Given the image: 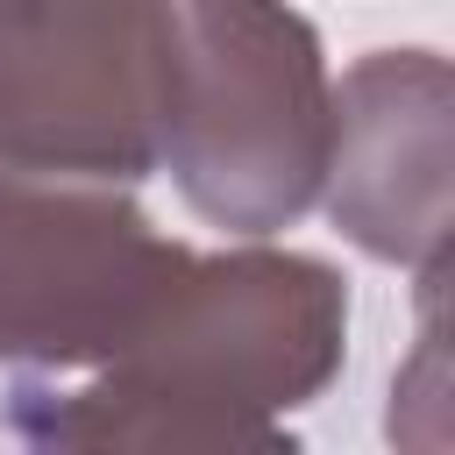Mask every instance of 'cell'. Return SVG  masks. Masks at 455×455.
Masks as SVG:
<instances>
[{
  "label": "cell",
  "instance_id": "3",
  "mask_svg": "<svg viewBox=\"0 0 455 455\" xmlns=\"http://www.w3.org/2000/svg\"><path fill=\"white\" fill-rule=\"evenodd\" d=\"M192 249L121 178L50 171L0 149V370L64 377L114 363Z\"/></svg>",
  "mask_w": 455,
  "mask_h": 455
},
{
  "label": "cell",
  "instance_id": "4",
  "mask_svg": "<svg viewBox=\"0 0 455 455\" xmlns=\"http://www.w3.org/2000/svg\"><path fill=\"white\" fill-rule=\"evenodd\" d=\"M0 149L142 185L156 171V0H0Z\"/></svg>",
  "mask_w": 455,
  "mask_h": 455
},
{
  "label": "cell",
  "instance_id": "1",
  "mask_svg": "<svg viewBox=\"0 0 455 455\" xmlns=\"http://www.w3.org/2000/svg\"><path fill=\"white\" fill-rule=\"evenodd\" d=\"M348 355V277L306 249H213L178 270L149 327L78 391L14 384L7 434L28 448H284Z\"/></svg>",
  "mask_w": 455,
  "mask_h": 455
},
{
  "label": "cell",
  "instance_id": "2",
  "mask_svg": "<svg viewBox=\"0 0 455 455\" xmlns=\"http://www.w3.org/2000/svg\"><path fill=\"white\" fill-rule=\"evenodd\" d=\"M334 71L291 0H156V171L228 235L320 206Z\"/></svg>",
  "mask_w": 455,
  "mask_h": 455
},
{
  "label": "cell",
  "instance_id": "5",
  "mask_svg": "<svg viewBox=\"0 0 455 455\" xmlns=\"http://www.w3.org/2000/svg\"><path fill=\"white\" fill-rule=\"evenodd\" d=\"M455 78L441 50H370L334 78L327 220L377 263L434 270L455 242Z\"/></svg>",
  "mask_w": 455,
  "mask_h": 455
}]
</instances>
